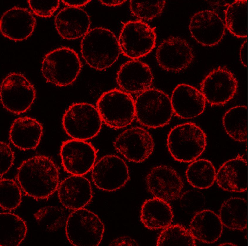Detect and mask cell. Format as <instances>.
Segmentation results:
<instances>
[{
    "mask_svg": "<svg viewBox=\"0 0 248 246\" xmlns=\"http://www.w3.org/2000/svg\"><path fill=\"white\" fill-rule=\"evenodd\" d=\"M17 180L24 192L36 200L48 198L58 189V167L50 158L38 155L23 161L19 167Z\"/></svg>",
    "mask_w": 248,
    "mask_h": 246,
    "instance_id": "6da1fadb",
    "label": "cell"
},
{
    "mask_svg": "<svg viewBox=\"0 0 248 246\" xmlns=\"http://www.w3.org/2000/svg\"><path fill=\"white\" fill-rule=\"evenodd\" d=\"M81 53L90 67L102 70L117 60L121 53L118 40L110 30L102 27L89 30L83 37Z\"/></svg>",
    "mask_w": 248,
    "mask_h": 246,
    "instance_id": "7a4b0ae2",
    "label": "cell"
},
{
    "mask_svg": "<svg viewBox=\"0 0 248 246\" xmlns=\"http://www.w3.org/2000/svg\"><path fill=\"white\" fill-rule=\"evenodd\" d=\"M207 136L198 126L192 122L178 125L169 132L167 145L172 157L181 162L196 160L203 153L207 145Z\"/></svg>",
    "mask_w": 248,
    "mask_h": 246,
    "instance_id": "3957f363",
    "label": "cell"
},
{
    "mask_svg": "<svg viewBox=\"0 0 248 246\" xmlns=\"http://www.w3.org/2000/svg\"><path fill=\"white\" fill-rule=\"evenodd\" d=\"M82 67L77 52L71 48L62 47L45 55L41 70L48 82L62 87L72 84L77 77Z\"/></svg>",
    "mask_w": 248,
    "mask_h": 246,
    "instance_id": "277c9868",
    "label": "cell"
},
{
    "mask_svg": "<svg viewBox=\"0 0 248 246\" xmlns=\"http://www.w3.org/2000/svg\"><path fill=\"white\" fill-rule=\"evenodd\" d=\"M135 117L142 125L150 128L168 124L174 113L171 99L162 90L150 88L140 93L135 101Z\"/></svg>",
    "mask_w": 248,
    "mask_h": 246,
    "instance_id": "5b68a950",
    "label": "cell"
},
{
    "mask_svg": "<svg viewBox=\"0 0 248 246\" xmlns=\"http://www.w3.org/2000/svg\"><path fill=\"white\" fill-rule=\"evenodd\" d=\"M96 108L102 121L113 129L125 127L135 118V101L130 94L121 90L114 89L103 93Z\"/></svg>",
    "mask_w": 248,
    "mask_h": 246,
    "instance_id": "8992f818",
    "label": "cell"
},
{
    "mask_svg": "<svg viewBox=\"0 0 248 246\" xmlns=\"http://www.w3.org/2000/svg\"><path fill=\"white\" fill-rule=\"evenodd\" d=\"M67 238L76 246H97L101 243L105 226L99 217L93 212L82 208L74 210L66 222Z\"/></svg>",
    "mask_w": 248,
    "mask_h": 246,
    "instance_id": "52a82bcc",
    "label": "cell"
},
{
    "mask_svg": "<svg viewBox=\"0 0 248 246\" xmlns=\"http://www.w3.org/2000/svg\"><path fill=\"white\" fill-rule=\"evenodd\" d=\"M102 122L96 107L84 102L70 105L62 119L63 127L68 135L73 139L85 141L98 134Z\"/></svg>",
    "mask_w": 248,
    "mask_h": 246,
    "instance_id": "ba28073f",
    "label": "cell"
},
{
    "mask_svg": "<svg viewBox=\"0 0 248 246\" xmlns=\"http://www.w3.org/2000/svg\"><path fill=\"white\" fill-rule=\"evenodd\" d=\"M156 40L155 28L139 20L125 23L118 39L121 53L132 59L150 53L155 47Z\"/></svg>",
    "mask_w": 248,
    "mask_h": 246,
    "instance_id": "9c48e42d",
    "label": "cell"
},
{
    "mask_svg": "<svg viewBox=\"0 0 248 246\" xmlns=\"http://www.w3.org/2000/svg\"><path fill=\"white\" fill-rule=\"evenodd\" d=\"M36 95L34 85L20 73H9L1 85V104L6 109L14 114L27 111L33 103Z\"/></svg>",
    "mask_w": 248,
    "mask_h": 246,
    "instance_id": "30bf717a",
    "label": "cell"
},
{
    "mask_svg": "<svg viewBox=\"0 0 248 246\" xmlns=\"http://www.w3.org/2000/svg\"><path fill=\"white\" fill-rule=\"evenodd\" d=\"M93 182L100 190L112 192L123 187L129 180L128 167L121 158L115 155L105 156L92 169Z\"/></svg>",
    "mask_w": 248,
    "mask_h": 246,
    "instance_id": "8fae6325",
    "label": "cell"
},
{
    "mask_svg": "<svg viewBox=\"0 0 248 246\" xmlns=\"http://www.w3.org/2000/svg\"><path fill=\"white\" fill-rule=\"evenodd\" d=\"M238 82L234 74L225 67L213 69L200 84L201 92L212 106L224 104L236 93Z\"/></svg>",
    "mask_w": 248,
    "mask_h": 246,
    "instance_id": "7c38bea8",
    "label": "cell"
},
{
    "mask_svg": "<svg viewBox=\"0 0 248 246\" xmlns=\"http://www.w3.org/2000/svg\"><path fill=\"white\" fill-rule=\"evenodd\" d=\"M116 150L128 160L142 162L153 153L154 143L146 130L140 127L128 129L120 134L113 143Z\"/></svg>",
    "mask_w": 248,
    "mask_h": 246,
    "instance_id": "4fadbf2b",
    "label": "cell"
},
{
    "mask_svg": "<svg viewBox=\"0 0 248 246\" xmlns=\"http://www.w3.org/2000/svg\"><path fill=\"white\" fill-rule=\"evenodd\" d=\"M60 152L65 170L73 175L80 176L92 170L97 154L95 148L90 143L73 139L62 143Z\"/></svg>",
    "mask_w": 248,
    "mask_h": 246,
    "instance_id": "5bb4252c",
    "label": "cell"
},
{
    "mask_svg": "<svg viewBox=\"0 0 248 246\" xmlns=\"http://www.w3.org/2000/svg\"><path fill=\"white\" fill-rule=\"evenodd\" d=\"M194 57L192 48L184 39L171 36L158 46L156 58L159 66L169 71L179 72L186 68Z\"/></svg>",
    "mask_w": 248,
    "mask_h": 246,
    "instance_id": "9a60e30c",
    "label": "cell"
},
{
    "mask_svg": "<svg viewBox=\"0 0 248 246\" xmlns=\"http://www.w3.org/2000/svg\"><path fill=\"white\" fill-rule=\"evenodd\" d=\"M189 29L191 35L198 43L205 46H212L221 41L226 27L216 12L206 10L198 12L192 17Z\"/></svg>",
    "mask_w": 248,
    "mask_h": 246,
    "instance_id": "2e32d148",
    "label": "cell"
},
{
    "mask_svg": "<svg viewBox=\"0 0 248 246\" xmlns=\"http://www.w3.org/2000/svg\"><path fill=\"white\" fill-rule=\"evenodd\" d=\"M146 181L148 191L154 197L168 202L177 198L183 187L182 180L176 170L165 165L153 168Z\"/></svg>",
    "mask_w": 248,
    "mask_h": 246,
    "instance_id": "e0dca14e",
    "label": "cell"
},
{
    "mask_svg": "<svg viewBox=\"0 0 248 246\" xmlns=\"http://www.w3.org/2000/svg\"><path fill=\"white\" fill-rule=\"evenodd\" d=\"M153 80L149 66L137 59L123 64L117 74L118 85L121 90L129 94H140L149 89Z\"/></svg>",
    "mask_w": 248,
    "mask_h": 246,
    "instance_id": "ac0fdd59",
    "label": "cell"
},
{
    "mask_svg": "<svg viewBox=\"0 0 248 246\" xmlns=\"http://www.w3.org/2000/svg\"><path fill=\"white\" fill-rule=\"evenodd\" d=\"M36 20L28 9L14 7L5 12L0 20V29L5 37L15 41H22L30 36Z\"/></svg>",
    "mask_w": 248,
    "mask_h": 246,
    "instance_id": "d6986e66",
    "label": "cell"
},
{
    "mask_svg": "<svg viewBox=\"0 0 248 246\" xmlns=\"http://www.w3.org/2000/svg\"><path fill=\"white\" fill-rule=\"evenodd\" d=\"M170 99L173 112L182 119L196 117L205 109L206 101L201 91L188 84L178 85Z\"/></svg>",
    "mask_w": 248,
    "mask_h": 246,
    "instance_id": "ffe728a7",
    "label": "cell"
},
{
    "mask_svg": "<svg viewBox=\"0 0 248 246\" xmlns=\"http://www.w3.org/2000/svg\"><path fill=\"white\" fill-rule=\"evenodd\" d=\"M58 196L66 208L73 210L83 208L93 197L89 181L82 176L73 175L65 179L59 184Z\"/></svg>",
    "mask_w": 248,
    "mask_h": 246,
    "instance_id": "44dd1931",
    "label": "cell"
},
{
    "mask_svg": "<svg viewBox=\"0 0 248 246\" xmlns=\"http://www.w3.org/2000/svg\"><path fill=\"white\" fill-rule=\"evenodd\" d=\"M56 30L63 38L73 40L83 37L89 30L90 17L80 7H67L62 9L55 16Z\"/></svg>",
    "mask_w": 248,
    "mask_h": 246,
    "instance_id": "7402d4cb",
    "label": "cell"
},
{
    "mask_svg": "<svg viewBox=\"0 0 248 246\" xmlns=\"http://www.w3.org/2000/svg\"><path fill=\"white\" fill-rule=\"evenodd\" d=\"M247 160L239 155L223 163L216 173L215 180L223 190L242 192L247 189Z\"/></svg>",
    "mask_w": 248,
    "mask_h": 246,
    "instance_id": "603a6c76",
    "label": "cell"
},
{
    "mask_svg": "<svg viewBox=\"0 0 248 246\" xmlns=\"http://www.w3.org/2000/svg\"><path fill=\"white\" fill-rule=\"evenodd\" d=\"M43 133L41 124L27 116L14 120L10 127L9 138L15 147L24 150L34 149L38 146Z\"/></svg>",
    "mask_w": 248,
    "mask_h": 246,
    "instance_id": "cb8c5ba5",
    "label": "cell"
},
{
    "mask_svg": "<svg viewBox=\"0 0 248 246\" xmlns=\"http://www.w3.org/2000/svg\"><path fill=\"white\" fill-rule=\"evenodd\" d=\"M195 239L204 243H212L221 237L223 225L219 216L210 210H203L196 213L189 226Z\"/></svg>",
    "mask_w": 248,
    "mask_h": 246,
    "instance_id": "d4e9b609",
    "label": "cell"
},
{
    "mask_svg": "<svg viewBox=\"0 0 248 246\" xmlns=\"http://www.w3.org/2000/svg\"><path fill=\"white\" fill-rule=\"evenodd\" d=\"M174 214L170 204L154 197L145 200L140 211V220L144 226L151 230L164 229L171 225Z\"/></svg>",
    "mask_w": 248,
    "mask_h": 246,
    "instance_id": "484cf974",
    "label": "cell"
},
{
    "mask_svg": "<svg viewBox=\"0 0 248 246\" xmlns=\"http://www.w3.org/2000/svg\"><path fill=\"white\" fill-rule=\"evenodd\" d=\"M247 203L244 199L232 197L221 205L219 216L223 225L231 230L242 231L247 226Z\"/></svg>",
    "mask_w": 248,
    "mask_h": 246,
    "instance_id": "4316f807",
    "label": "cell"
},
{
    "mask_svg": "<svg viewBox=\"0 0 248 246\" xmlns=\"http://www.w3.org/2000/svg\"><path fill=\"white\" fill-rule=\"evenodd\" d=\"M1 246H17L25 238L27 227L25 221L17 215L9 212L0 214Z\"/></svg>",
    "mask_w": 248,
    "mask_h": 246,
    "instance_id": "83f0119b",
    "label": "cell"
},
{
    "mask_svg": "<svg viewBox=\"0 0 248 246\" xmlns=\"http://www.w3.org/2000/svg\"><path fill=\"white\" fill-rule=\"evenodd\" d=\"M222 122L226 132L230 137L239 142L247 141V106H238L230 109L224 114Z\"/></svg>",
    "mask_w": 248,
    "mask_h": 246,
    "instance_id": "f1b7e54d",
    "label": "cell"
},
{
    "mask_svg": "<svg viewBox=\"0 0 248 246\" xmlns=\"http://www.w3.org/2000/svg\"><path fill=\"white\" fill-rule=\"evenodd\" d=\"M247 0L234 1L225 12L226 28L238 38L247 37Z\"/></svg>",
    "mask_w": 248,
    "mask_h": 246,
    "instance_id": "f546056e",
    "label": "cell"
},
{
    "mask_svg": "<svg viewBox=\"0 0 248 246\" xmlns=\"http://www.w3.org/2000/svg\"><path fill=\"white\" fill-rule=\"evenodd\" d=\"M216 172L212 162L208 160L200 159L192 161L188 166L186 176L189 183L200 189L210 187L215 180Z\"/></svg>",
    "mask_w": 248,
    "mask_h": 246,
    "instance_id": "4dcf8cb0",
    "label": "cell"
},
{
    "mask_svg": "<svg viewBox=\"0 0 248 246\" xmlns=\"http://www.w3.org/2000/svg\"><path fill=\"white\" fill-rule=\"evenodd\" d=\"M160 233L156 245L196 246L195 239L188 230L179 224L170 225Z\"/></svg>",
    "mask_w": 248,
    "mask_h": 246,
    "instance_id": "1f68e13d",
    "label": "cell"
},
{
    "mask_svg": "<svg viewBox=\"0 0 248 246\" xmlns=\"http://www.w3.org/2000/svg\"><path fill=\"white\" fill-rule=\"evenodd\" d=\"M0 205L4 210L11 211L20 204L22 193L19 187L13 180L1 179Z\"/></svg>",
    "mask_w": 248,
    "mask_h": 246,
    "instance_id": "d6a6232c",
    "label": "cell"
},
{
    "mask_svg": "<svg viewBox=\"0 0 248 246\" xmlns=\"http://www.w3.org/2000/svg\"><path fill=\"white\" fill-rule=\"evenodd\" d=\"M65 216L62 209L52 206L43 207L34 214L38 224L50 231L55 230L61 227L64 222Z\"/></svg>",
    "mask_w": 248,
    "mask_h": 246,
    "instance_id": "836d02e7",
    "label": "cell"
},
{
    "mask_svg": "<svg viewBox=\"0 0 248 246\" xmlns=\"http://www.w3.org/2000/svg\"><path fill=\"white\" fill-rule=\"evenodd\" d=\"M165 1H130L132 14L140 20H150L159 15L165 8Z\"/></svg>",
    "mask_w": 248,
    "mask_h": 246,
    "instance_id": "e575fe53",
    "label": "cell"
},
{
    "mask_svg": "<svg viewBox=\"0 0 248 246\" xmlns=\"http://www.w3.org/2000/svg\"><path fill=\"white\" fill-rule=\"evenodd\" d=\"M180 204L182 208L188 213H196L203 210L205 204L204 194L197 190H188L181 195Z\"/></svg>",
    "mask_w": 248,
    "mask_h": 246,
    "instance_id": "d590c367",
    "label": "cell"
},
{
    "mask_svg": "<svg viewBox=\"0 0 248 246\" xmlns=\"http://www.w3.org/2000/svg\"><path fill=\"white\" fill-rule=\"evenodd\" d=\"M27 2L35 15L45 18L51 17L60 4L59 0H28Z\"/></svg>",
    "mask_w": 248,
    "mask_h": 246,
    "instance_id": "8d00e7d4",
    "label": "cell"
},
{
    "mask_svg": "<svg viewBox=\"0 0 248 246\" xmlns=\"http://www.w3.org/2000/svg\"><path fill=\"white\" fill-rule=\"evenodd\" d=\"M0 178L6 173L12 166L14 159V153L7 143L1 141Z\"/></svg>",
    "mask_w": 248,
    "mask_h": 246,
    "instance_id": "74e56055",
    "label": "cell"
},
{
    "mask_svg": "<svg viewBox=\"0 0 248 246\" xmlns=\"http://www.w3.org/2000/svg\"><path fill=\"white\" fill-rule=\"evenodd\" d=\"M110 245H138L137 243L134 239L127 236H123L113 240L110 243Z\"/></svg>",
    "mask_w": 248,
    "mask_h": 246,
    "instance_id": "f35d334b",
    "label": "cell"
},
{
    "mask_svg": "<svg viewBox=\"0 0 248 246\" xmlns=\"http://www.w3.org/2000/svg\"><path fill=\"white\" fill-rule=\"evenodd\" d=\"M247 39L241 44L240 50L239 57L241 62L246 67L247 65Z\"/></svg>",
    "mask_w": 248,
    "mask_h": 246,
    "instance_id": "ab89813d",
    "label": "cell"
},
{
    "mask_svg": "<svg viewBox=\"0 0 248 246\" xmlns=\"http://www.w3.org/2000/svg\"><path fill=\"white\" fill-rule=\"evenodd\" d=\"M91 0H62V2L68 7H80L89 3Z\"/></svg>",
    "mask_w": 248,
    "mask_h": 246,
    "instance_id": "60d3db41",
    "label": "cell"
},
{
    "mask_svg": "<svg viewBox=\"0 0 248 246\" xmlns=\"http://www.w3.org/2000/svg\"><path fill=\"white\" fill-rule=\"evenodd\" d=\"M103 4L107 6H116L122 4L126 1L122 0H100L99 1Z\"/></svg>",
    "mask_w": 248,
    "mask_h": 246,
    "instance_id": "b9f144b4",
    "label": "cell"
},
{
    "mask_svg": "<svg viewBox=\"0 0 248 246\" xmlns=\"http://www.w3.org/2000/svg\"><path fill=\"white\" fill-rule=\"evenodd\" d=\"M227 244H228V245H234L233 244H232V243H226L222 244H221V245H226Z\"/></svg>",
    "mask_w": 248,
    "mask_h": 246,
    "instance_id": "7bdbcfd3",
    "label": "cell"
}]
</instances>
